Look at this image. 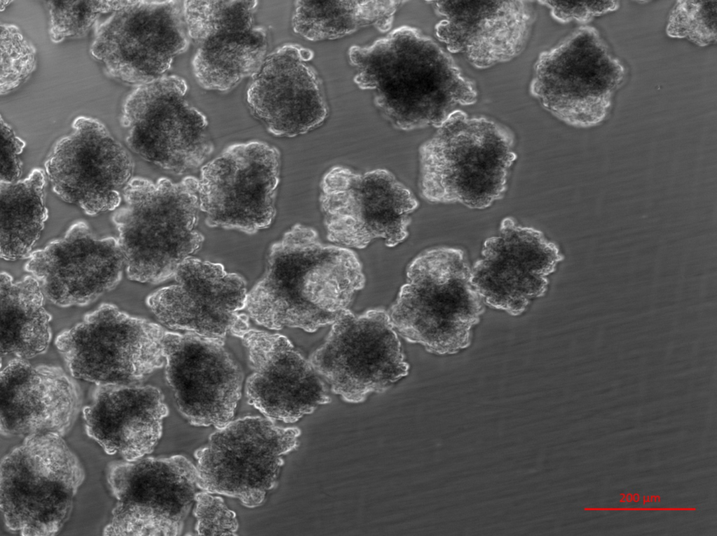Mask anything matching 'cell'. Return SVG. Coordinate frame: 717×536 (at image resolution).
I'll use <instances>...</instances> for the list:
<instances>
[{"mask_svg":"<svg viewBox=\"0 0 717 536\" xmlns=\"http://www.w3.org/2000/svg\"><path fill=\"white\" fill-rule=\"evenodd\" d=\"M364 285L352 249L324 244L315 228L296 224L271 245L264 275L247 292L245 308L267 329L315 332L346 312Z\"/></svg>","mask_w":717,"mask_h":536,"instance_id":"obj_1","label":"cell"},{"mask_svg":"<svg viewBox=\"0 0 717 536\" xmlns=\"http://www.w3.org/2000/svg\"><path fill=\"white\" fill-rule=\"evenodd\" d=\"M348 59L357 70L355 83L373 91L375 106L398 130L438 128L458 106L477 101L474 83L414 27H397L368 46H353Z\"/></svg>","mask_w":717,"mask_h":536,"instance_id":"obj_2","label":"cell"},{"mask_svg":"<svg viewBox=\"0 0 717 536\" xmlns=\"http://www.w3.org/2000/svg\"><path fill=\"white\" fill-rule=\"evenodd\" d=\"M514 135L484 116L452 112L418 151L420 194L434 203L482 209L501 199L517 159Z\"/></svg>","mask_w":717,"mask_h":536,"instance_id":"obj_3","label":"cell"},{"mask_svg":"<svg viewBox=\"0 0 717 536\" xmlns=\"http://www.w3.org/2000/svg\"><path fill=\"white\" fill-rule=\"evenodd\" d=\"M198 179L187 176L175 183L132 178L123 190L126 205L112 221L128 277L158 284L174 277L179 265L202 247L197 229L200 210Z\"/></svg>","mask_w":717,"mask_h":536,"instance_id":"obj_4","label":"cell"},{"mask_svg":"<svg viewBox=\"0 0 717 536\" xmlns=\"http://www.w3.org/2000/svg\"><path fill=\"white\" fill-rule=\"evenodd\" d=\"M484 303L471 282V267L458 248L421 252L407 268V281L388 315L398 334L436 355L469 347Z\"/></svg>","mask_w":717,"mask_h":536,"instance_id":"obj_5","label":"cell"},{"mask_svg":"<svg viewBox=\"0 0 717 536\" xmlns=\"http://www.w3.org/2000/svg\"><path fill=\"white\" fill-rule=\"evenodd\" d=\"M627 70L597 29L584 25L538 57L529 90L554 117L577 128L610 115Z\"/></svg>","mask_w":717,"mask_h":536,"instance_id":"obj_6","label":"cell"},{"mask_svg":"<svg viewBox=\"0 0 717 536\" xmlns=\"http://www.w3.org/2000/svg\"><path fill=\"white\" fill-rule=\"evenodd\" d=\"M0 476L5 525L23 536L58 532L85 479L78 458L54 433L25 437L2 459Z\"/></svg>","mask_w":717,"mask_h":536,"instance_id":"obj_7","label":"cell"},{"mask_svg":"<svg viewBox=\"0 0 717 536\" xmlns=\"http://www.w3.org/2000/svg\"><path fill=\"white\" fill-rule=\"evenodd\" d=\"M166 330L102 303L57 335L55 344L71 375L100 384L138 385L165 364Z\"/></svg>","mask_w":717,"mask_h":536,"instance_id":"obj_8","label":"cell"},{"mask_svg":"<svg viewBox=\"0 0 717 536\" xmlns=\"http://www.w3.org/2000/svg\"><path fill=\"white\" fill-rule=\"evenodd\" d=\"M188 89L175 74L138 85L125 99L120 120L132 151L177 174L202 167L214 149L207 117L186 99Z\"/></svg>","mask_w":717,"mask_h":536,"instance_id":"obj_9","label":"cell"},{"mask_svg":"<svg viewBox=\"0 0 717 536\" xmlns=\"http://www.w3.org/2000/svg\"><path fill=\"white\" fill-rule=\"evenodd\" d=\"M320 188V210L331 242L364 249L381 239L393 247L409 236L411 214L419 203L389 170L358 173L334 166L323 175Z\"/></svg>","mask_w":717,"mask_h":536,"instance_id":"obj_10","label":"cell"},{"mask_svg":"<svg viewBox=\"0 0 717 536\" xmlns=\"http://www.w3.org/2000/svg\"><path fill=\"white\" fill-rule=\"evenodd\" d=\"M300 434L298 427H282L267 418L231 420L194 453L200 490L237 498L249 508L261 505Z\"/></svg>","mask_w":717,"mask_h":536,"instance_id":"obj_11","label":"cell"},{"mask_svg":"<svg viewBox=\"0 0 717 536\" xmlns=\"http://www.w3.org/2000/svg\"><path fill=\"white\" fill-rule=\"evenodd\" d=\"M107 480L117 500L108 536L180 535L200 489L196 466L182 455L111 462Z\"/></svg>","mask_w":717,"mask_h":536,"instance_id":"obj_12","label":"cell"},{"mask_svg":"<svg viewBox=\"0 0 717 536\" xmlns=\"http://www.w3.org/2000/svg\"><path fill=\"white\" fill-rule=\"evenodd\" d=\"M309 362L334 394L353 404L384 392L409 370L388 312L380 308L360 315L348 310Z\"/></svg>","mask_w":717,"mask_h":536,"instance_id":"obj_13","label":"cell"},{"mask_svg":"<svg viewBox=\"0 0 717 536\" xmlns=\"http://www.w3.org/2000/svg\"><path fill=\"white\" fill-rule=\"evenodd\" d=\"M281 154L263 141L233 144L204 164L198 179L200 210L210 228L253 235L275 215Z\"/></svg>","mask_w":717,"mask_h":536,"instance_id":"obj_14","label":"cell"},{"mask_svg":"<svg viewBox=\"0 0 717 536\" xmlns=\"http://www.w3.org/2000/svg\"><path fill=\"white\" fill-rule=\"evenodd\" d=\"M190 43L183 1L135 0L96 26L90 51L109 76L138 86L165 76Z\"/></svg>","mask_w":717,"mask_h":536,"instance_id":"obj_15","label":"cell"},{"mask_svg":"<svg viewBox=\"0 0 717 536\" xmlns=\"http://www.w3.org/2000/svg\"><path fill=\"white\" fill-rule=\"evenodd\" d=\"M257 6V1H183L196 46L192 71L201 88L227 91L259 70L268 39L266 29L255 24Z\"/></svg>","mask_w":717,"mask_h":536,"instance_id":"obj_16","label":"cell"},{"mask_svg":"<svg viewBox=\"0 0 717 536\" xmlns=\"http://www.w3.org/2000/svg\"><path fill=\"white\" fill-rule=\"evenodd\" d=\"M45 162L53 191L89 216L117 208L131 180L134 161L100 121L77 116Z\"/></svg>","mask_w":717,"mask_h":536,"instance_id":"obj_17","label":"cell"},{"mask_svg":"<svg viewBox=\"0 0 717 536\" xmlns=\"http://www.w3.org/2000/svg\"><path fill=\"white\" fill-rule=\"evenodd\" d=\"M162 345L165 378L180 413L194 426L220 429L231 422L243 374L224 339L166 330Z\"/></svg>","mask_w":717,"mask_h":536,"instance_id":"obj_18","label":"cell"},{"mask_svg":"<svg viewBox=\"0 0 717 536\" xmlns=\"http://www.w3.org/2000/svg\"><path fill=\"white\" fill-rule=\"evenodd\" d=\"M176 284L149 295L146 305L170 329L185 330L215 338H240L249 329L245 308L247 282L228 273L219 263L189 256L178 267Z\"/></svg>","mask_w":717,"mask_h":536,"instance_id":"obj_19","label":"cell"},{"mask_svg":"<svg viewBox=\"0 0 717 536\" xmlns=\"http://www.w3.org/2000/svg\"><path fill=\"white\" fill-rule=\"evenodd\" d=\"M564 259L542 232L505 217L498 233L484 241L482 257L471 268V282L484 304L518 316L545 294L547 277Z\"/></svg>","mask_w":717,"mask_h":536,"instance_id":"obj_20","label":"cell"},{"mask_svg":"<svg viewBox=\"0 0 717 536\" xmlns=\"http://www.w3.org/2000/svg\"><path fill=\"white\" fill-rule=\"evenodd\" d=\"M312 50L285 43L268 54L246 99L252 115L276 137H294L321 126L329 116Z\"/></svg>","mask_w":717,"mask_h":536,"instance_id":"obj_21","label":"cell"},{"mask_svg":"<svg viewBox=\"0 0 717 536\" xmlns=\"http://www.w3.org/2000/svg\"><path fill=\"white\" fill-rule=\"evenodd\" d=\"M28 258L25 270L38 280L45 297L62 308L88 305L113 290L125 267L117 239L96 238L84 221Z\"/></svg>","mask_w":717,"mask_h":536,"instance_id":"obj_22","label":"cell"},{"mask_svg":"<svg viewBox=\"0 0 717 536\" xmlns=\"http://www.w3.org/2000/svg\"><path fill=\"white\" fill-rule=\"evenodd\" d=\"M240 338L253 371L246 397L266 418L293 423L331 401L327 384L286 336L249 329Z\"/></svg>","mask_w":717,"mask_h":536,"instance_id":"obj_23","label":"cell"},{"mask_svg":"<svg viewBox=\"0 0 717 536\" xmlns=\"http://www.w3.org/2000/svg\"><path fill=\"white\" fill-rule=\"evenodd\" d=\"M442 19L437 37L476 68L509 62L524 50L535 21L533 1H427Z\"/></svg>","mask_w":717,"mask_h":536,"instance_id":"obj_24","label":"cell"},{"mask_svg":"<svg viewBox=\"0 0 717 536\" xmlns=\"http://www.w3.org/2000/svg\"><path fill=\"white\" fill-rule=\"evenodd\" d=\"M81 407L76 383L58 366L15 358L0 376V431L6 437L64 436Z\"/></svg>","mask_w":717,"mask_h":536,"instance_id":"obj_25","label":"cell"},{"mask_svg":"<svg viewBox=\"0 0 717 536\" xmlns=\"http://www.w3.org/2000/svg\"><path fill=\"white\" fill-rule=\"evenodd\" d=\"M93 399L83 409L86 432L105 453L135 461L153 452L169 413L158 387L100 384Z\"/></svg>","mask_w":717,"mask_h":536,"instance_id":"obj_26","label":"cell"},{"mask_svg":"<svg viewBox=\"0 0 717 536\" xmlns=\"http://www.w3.org/2000/svg\"><path fill=\"white\" fill-rule=\"evenodd\" d=\"M0 284L1 357L27 359L44 353L51 341V315L38 280L27 275L15 282L3 272Z\"/></svg>","mask_w":717,"mask_h":536,"instance_id":"obj_27","label":"cell"},{"mask_svg":"<svg viewBox=\"0 0 717 536\" xmlns=\"http://www.w3.org/2000/svg\"><path fill=\"white\" fill-rule=\"evenodd\" d=\"M407 1H296L294 33L312 41L333 40L373 26L390 30L395 15Z\"/></svg>","mask_w":717,"mask_h":536,"instance_id":"obj_28","label":"cell"},{"mask_svg":"<svg viewBox=\"0 0 717 536\" xmlns=\"http://www.w3.org/2000/svg\"><path fill=\"white\" fill-rule=\"evenodd\" d=\"M45 172L34 169L23 180L0 181V255L6 261L29 257L48 217Z\"/></svg>","mask_w":717,"mask_h":536,"instance_id":"obj_29","label":"cell"},{"mask_svg":"<svg viewBox=\"0 0 717 536\" xmlns=\"http://www.w3.org/2000/svg\"><path fill=\"white\" fill-rule=\"evenodd\" d=\"M130 1H49V34L55 43L85 36L100 15L125 7Z\"/></svg>","mask_w":717,"mask_h":536,"instance_id":"obj_30","label":"cell"},{"mask_svg":"<svg viewBox=\"0 0 717 536\" xmlns=\"http://www.w3.org/2000/svg\"><path fill=\"white\" fill-rule=\"evenodd\" d=\"M717 1H677L666 26L671 38L704 47L716 41Z\"/></svg>","mask_w":717,"mask_h":536,"instance_id":"obj_31","label":"cell"},{"mask_svg":"<svg viewBox=\"0 0 717 536\" xmlns=\"http://www.w3.org/2000/svg\"><path fill=\"white\" fill-rule=\"evenodd\" d=\"M0 93L8 94L25 83L36 67L34 46L16 25L1 24Z\"/></svg>","mask_w":717,"mask_h":536,"instance_id":"obj_32","label":"cell"},{"mask_svg":"<svg viewBox=\"0 0 717 536\" xmlns=\"http://www.w3.org/2000/svg\"><path fill=\"white\" fill-rule=\"evenodd\" d=\"M193 514L198 535H236L239 527L236 514L224 500L203 490L194 497Z\"/></svg>","mask_w":717,"mask_h":536,"instance_id":"obj_33","label":"cell"},{"mask_svg":"<svg viewBox=\"0 0 717 536\" xmlns=\"http://www.w3.org/2000/svg\"><path fill=\"white\" fill-rule=\"evenodd\" d=\"M561 23L575 21L586 25L594 18L617 11L618 1H538Z\"/></svg>","mask_w":717,"mask_h":536,"instance_id":"obj_34","label":"cell"},{"mask_svg":"<svg viewBox=\"0 0 717 536\" xmlns=\"http://www.w3.org/2000/svg\"><path fill=\"white\" fill-rule=\"evenodd\" d=\"M25 142L18 137L12 128L1 117V173L0 181H18L22 172L20 155Z\"/></svg>","mask_w":717,"mask_h":536,"instance_id":"obj_35","label":"cell"},{"mask_svg":"<svg viewBox=\"0 0 717 536\" xmlns=\"http://www.w3.org/2000/svg\"><path fill=\"white\" fill-rule=\"evenodd\" d=\"M586 509L587 510H667H667H672V509L673 510H678H678H683V509L684 510H689V509L690 510H693L694 509H690V508H688V509H686V508H682V509H681V508H676V509H675V508H648H648H644V509H641V508H638V509H636V508H632V509H631V508H627V509H625V508H586Z\"/></svg>","mask_w":717,"mask_h":536,"instance_id":"obj_36","label":"cell"}]
</instances>
